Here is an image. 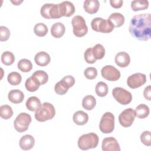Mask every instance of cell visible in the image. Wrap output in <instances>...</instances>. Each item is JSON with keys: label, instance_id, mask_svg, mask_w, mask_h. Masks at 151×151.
I'll return each instance as SVG.
<instances>
[{"label": "cell", "instance_id": "obj_20", "mask_svg": "<svg viewBox=\"0 0 151 151\" xmlns=\"http://www.w3.org/2000/svg\"><path fill=\"white\" fill-rule=\"evenodd\" d=\"M73 120L76 124L82 126L87 123L88 120V116L86 112L82 110H78L73 114Z\"/></svg>", "mask_w": 151, "mask_h": 151}, {"label": "cell", "instance_id": "obj_4", "mask_svg": "<svg viewBox=\"0 0 151 151\" xmlns=\"http://www.w3.org/2000/svg\"><path fill=\"white\" fill-rule=\"evenodd\" d=\"M91 26L93 30L102 33H110L114 28L111 21L100 17L94 18L91 22Z\"/></svg>", "mask_w": 151, "mask_h": 151}, {"label": "cell", "instance_id": "obj_19", "mask_svg": "<svg viewBox=\"0 0 151 151\" xmlns=\"http://www.w3.org/2000/svg\"><path fill=\"white\" fill-rule=\"evenodd\" d=\"M8 98L11 102L14 104H18L23 101L24 94L22 91L18 89H14L9 92Z\"/></svg>", "mask_w": 151, "mask_h": 151}, {"label": "cell", "instance_id": "obj_29", "mask_svg": "<svg viewBox=\"0 0 151 151\" xmlns=\"http://www.w3.org/2000/svg\"><path fill=\"white\" fill-rule=\"evenodd\" d=\"M149 6L148 1H133L131 2V8L133 11L145 10Z\"/></svg>", "mask_w": 151, "mask_h": 151}, {"label": "cell", "instance_id": "obj_31", "mask_svg": "<svg viewBox=\"0 0 151 151\" xmlns=\"http://www.w3.org/2000/svg\"><path fill=\"white\" fill-rule=\"evenodd\" d=\"M96 93L99 97H104L108 93V86L107 84L103 81L99 82L95 88Z\"/></svg>", "mask_w": 151, "mask_h": 151}, {"label": "cell", "instance_id": "obj_7", "mask_svg": "<svg viewBox=\"0 0 151 151\" xmlns=\"http://www.w3.org/2000/svg\"><path fill=\"white\" fill-rule=\"evenodd\" d=\"M99 129L103 133H110L114 129V116L111 112H106L101 118Z\"/></svg>", "mask_w": 151, "mask_h": 151}, {"label": "cell", "instance_id": "obj_24", "mask_svg": "<svg viewBox=\"0 0 151 151\" xmlns=\"http://www.w3.org/2000/svg\"><path fill=\"white\" fill-rule=\"evenodd\" d=\"M134 112L136 116H137L138 118L145 119L149 116L150 110L149 107L147 105L145 104H140L136 107Z\"/></svg>", "mask_w": 151, "mask_h": 151}, {"label": "cell", "instance_id": "obj_2", "mask_svg": "<svg viewBox=\"0 0 151 151\" xmlns=\"http://www.w3.org/2000/svg\"><path fill=\"white\" fill-rule=\"evenodd\" d=\"M55 114L54 106L48 102H44L35 111V118L38 122H45L53 119Z\"/></svg>", "mask_w": 151, "mask_h": 151}, {"label": "cell", "instance_id": "obj_37", "mask_svg": "<svg viewBox=\"0 0 151 151\" xmlns=\"http://www.w3.org/2000/svg\"><path fill=\"white\" fill-rule=\"evenodd\" d=\"M140 140L141 142L147 146H150L151 145V136L150 132L146 130L144 131L140 134Z\"/></svg>", "mask_w": 151, "mask_h": 151}, {"label": "cell", "instance_id": "obj_16", "mask_svg": "<svg viewBox=\"0 0 151 151\" xmlns=\"http://www.w3.org/2000/svg\"><path fill=\"white\" fill-rule=\"evenodd\" d=\"M35 144L34 137L30 134H25L22 136L19 140V146L21 149L24 150H28L32 149Z\"/></svg>", "mask_w": 151, "mask_h": 151}, {"label": "cell", "instance_id": "obj_3", "mask_svg": "<svg viewBox=\"0 0 151 151\" xmlns=\"http://www.w3.org/2000/svg\"><path fill=\"white\" fill-rule=\"evenodd\" d=\"M99 139L94 133H88L81 135L78 140V146L83 150H86L90 149L96 148L99 144Z\"/></svg>", "mask_w": 151, "mask_h": 151}, {"label": "cell", "instance_id": "obj_1", "mask_svg": "<svg viewBox=\"0 0 151 151\" xmlns=\"http://www.w3.org/2000/svg\"><path fill=\"white\" fill-rule=\"evenodd\" d=\"M129 30L130 34L140 41H147L151 34V15L139 14L133 17L130 21Z\"/></svg>", "mask_w": 151, "mask_h": 151}, {"label": "cell", "instance_id": "obj_15", "mask_svg": "<svg viewBox=\"0 0 151 151\" xmlns=\"http://www.w3.org/2000/svg\"><path fill=\"white\" fill-rule=\"evenodd\" d=\"M116 64L122 68L126 67L129 65L130 62V57L126 52L122 51L118 52L114 58Z\"/></svg>", "mask_w": 151, "mask_h": 151}, {"label": "cell", "instance_id": "obj_33", "mask_svg": "<svg viewBox=\"0 0 151 151\" xmlns=\"http://www.w3.org/2000/svg\"><path fill=\"white\" fill-rule=\"evenodd\" d=\"M32 76L37 80L40 85L45 84L48 80V76L47 73L42 70H37L35 71Z\"/></svg>", "mask_w": 151, "mask_h": 151}, {"label": "cell", "instance_id": "obj_6", "mask_svg": "<svg viewBox=\"0 0 151 151\" xmlns=\"http://www.w3.org/2000/svg\"><path fill=\"white\" fill-rule=\"evenodd\" d=\"M40 13L45 19H57L61 17L58 4H45L41 6Z\"/></svg>", "mask_w": 151, "mask_h": 151}, {"label": "cell", "instance_id": "obj_34", "mask_svg": "<svg viewBox=\"0 0 151 151\" xmlns=\"http://www.w3.org/2000/svg\"><path fill=\"white\" fill-rule=\"evenodd\" d=\"M15 61L14 54L10 51H6L4 52L1 55V61L5 65H12Z\"/></svg>", "mask_w": 151, "mask_h": 151}, {"label": "cell", "instance_id": "obj_17", "mask_svg": "<svg viewBox=\"0 0 151 151\" xmlns=\"http://www.w3.org/2000/svg\"><path fill=\"white\" fill-rule=\"evenodd\" d=\"M34 61L38 65L44 67L50 63L51 57L47 52L45 51H40L35 54Z\"/></svg>", "mask_w": 151, "mask_h": 151}, {"label": "cell", "instance_id": "obj_22", "mask_svg": "<svg viewBox=\"0 0 151 151\" xmlns=\"http://www.w3.org/2000/svg\"><path fill=\"white\" fill-rule=\"evenodd\" d=\"M113 24L114 27L118 28L123 25L124 22V17L120 13L114 12L112 13L108 19Z\"/></svg>", "mask_w": 151, "mask_h": 151}, {"label": "cell", "instance_id": "obj_10", "mask_svg": "<svg viewBox=\"0 0 151 151\" xmlns=\"http://www.w3.org/2000/svg\"><path fill=\"white\" fill-rule=\"evenodd\" d=\"M136 117L135 112L132 108L124 110L119 116L120 124L124 127H129L133 124Z\"/></svg>", "mask_w": 151, "mask_h": 151}, {"label": "cell", "instance_id": "obj_13", "mask_svg": "<svg viewBox=\"0 0 151 151\" xmlns=\"http://www.w3.org/2000/svg\"><path fill=\"white\" fill-rule=\"evenodd\" d=\"M101 148L103 151H120V145L113 137L104 138L102 141Z\"/></svg>", "mask_w": 151, "mask_h": 151}, {"label": "cell", "instance_id": "obj_18", "mask_svg": "<svg viewBox=\"0 0 151 151\" xmlns=\"http://www.w3.org/2000/svg\"><path fill=\"white\" fill-rule=\"evenodd\" d=\"M100 6L99 1L97 0H86L84 2L83 8L85 11L90 14L96 13Z\"/></svg>", "mask_w": 151, "mask_h": 151}, {"label": "cell", "instance_id": "obj_26", "mask_svg": "<svg viewBox=\"0 0 151 151\" xmlns=\"http://www.w3.org/2000/svg\"><path fill=\"white\" fill-rule=\"evenodd\" d=\"M96 105V100L95 97L91 95L85 96L82 101V106L84 109L87 110H91Z\"/></svg>", "mask_w": 151, "mask_h": 151}, {"label": "cell", "instance_id": "obj_14", "mask_svg": "<svg viewBox=\"0 0 151 151\" xmlns=\"http://www.w3.org/2000/svg\"><path fill=\"white\" fill-rule=\"evenodd\" d=\"M58 5L61 17H69L73 15L75 12L74 5L70 1H63Z\"/></svg>", "mask_w": 151, "mask_h": 151}, {"label": "cell", "instance_id": "obj_35", "mask_svg": "<svg viewBox=\"0 0 151 151\" xmlns=\"http://www.w3.org/2000/svg\"><path fill=\"white\" fill-rule=\"evenodd\" d=\"M34 32L38 37H44L48 32V28L44 23H38L34 26Z\"/></svg>", "mask_w": 151, "mask_h": 151}, {"label": "cell", "instance_id": "obj_25", "mask_svg": "<svg viewBox=\"0 0 151 151\" xmlns=\"http://www.w3.org/2000/svg\"><path fill=\"white\" fill-rule=\"evenodd\" d=\"M40 86L41 85L40 83L32 76L28 78L25 83V86L26 89L30 92H34L37 91L39 88Z\"/></svg>", "mask_w": 151, "mask_h": 151}, {"label": "cell", "instance_id": "obj_30", "mask_svg": "<svg viewBox=\"0 0 151 151\" xmlns=\"http://www.w3.org/2000/svg\"><path fill=\"white\" fill-rule=\"evenodd\" d=\"M22 80V77L19 73L18 72H11L10 73L7 77V80L8 83L12 86H17L19 85Z\"/></svg>", "mask_w": 151, "mask_h": 151}, {"label": "cell", "instance_id": "obj_9", "mask_svg": "<svg viewBox=\"0 0 151 151\" xmlns=\"http://www.w3.org/2000/svg\"><path fill=\"white\" fill-rule=\"evenodd\" d=\"M31 122V117L29 114L27 113H21L14 120V125L15 129L19 133L24 132L28 129Z\"/></svg>", "mask_w": 151, "mask_h": 151}, {"label": "cell", "instance_id": "obj_40", "mask_svg": "<svg viewBox=\"0 0 151 151\" xmlns=\"http://www.w3.org/2000/svg\"><path fill=\"white\" fill-rule=\"evenodd\" d=\"M10 36V31L9 29L5 27H0V41H7Z\"/></svg>", "mask_w": 151, "mask_h": 151}, {"label": "cell", "instance_id": "obj_28", "mask_svg": "<svg viewBox=\"0 0 151 151\" xmlns=\"http://www.w3.org/2000/svg\"><path fill=\"white\" fill-rule=\"evenodd\" d=\"M92 52L96 60H100L104 57L106 51L101 44H97L92 48Z\"/></svg>", "mask_w": 151, "mask_h": 151}, {"label": "cell", "instance_id": "obj_32", "mask_svg": "<svg viewBox=\"0 0 151 151\" xmlns=\"http://www.w3.org/2000/svg\"><path fill=\"white\" fill-rule=\"evenodd\" d=\"M13 115V111L11 106L7 104L2 105L0 107V116L2 119L7 120Z\"/></svg>", "mask_w": 151, "mask_h": 151}, {"label": "cell", "instance_id": "obj_38", "mask_svg": "<svg viewBox=\"0 0 151 151\" xmlns=\"http://www.w3.org/2000/svg\"><path fill=\"white\" fill-rule=\"evenodd\" d=\"M68 88L64 86L61 81L57 83L54 87L55 92L58 95H64L68 91Z\"/></svg>", "mask_w": 151, "mask_h": 151}, {"label": "cell", "instance_id": "obj_5", "mask_svg": "<svg viewBox=\"0 0 151 151\" xmlns=\"http://www.w3.org/2000/svg\"><path fill=\"white\" fill-rule=\"evenodd\" d=\"M73 31L74 35L78 37L84 36L88 32V28L85 19L80 15L74 16L71 20Z\"/></svg>", "mask_w": 151, "mask_h": 151}, {"label": "cell", "instance_id": "obj_39", "mask_svg": "<svg viewBox=\"0 0 151 151\" xmlns=\"http://www.w3.org/2000/svg\"><path fill=\"white\" fill-rule=\"evenodd\" d=\"M84 60L88 64H93L96 61V59L93 56L92 52V48H87L84 54Z\"/></svg>", "mask_w": 151, "mask_h": 151}, {"label": "cell", "instance_id": "obj_44", "mask_svg": "<svg viewBox=\"0 0 151 151\" xmlns=\"http://www.w3.org/2000/svg\"><path fill=\"white\" fill-rule=\"evenodd\" d=\"M11 2L15 5H19L22 2V1H11Z\"/></svg>", "mask_w": 151, "mask_h": 151}, {"label": "cell", "instance_id": "obj_36", "mask_svg": "<svg viewBox=\"0 0 151 151\" xmlns=\"http://www.w3.org/2000/svg\"><path fill=\"white\" fill-rule=\"evenodd\" d=\"M84 75L88 80L94 79L97 76V70L95 67H87L84 71Z\"/></svg>", "mask_w": 151, "mask_h": 151}, {"label": "cell", "instance_id": "obj_41", "mask_svg": "<svg viewBox=\"0 0 151 151\" xmlns=\"http://www.w3.org/2000/svg\"><path fill=\"white\" fill-rule=\"evenodd\" d=\"M64 85H65L68 88L73 87L75 83V79L72 76L68 75L64 77L60 80Z\"/></svg>", "mask_w": 151, "mask_h": 151}, {"label": "cell", "instance_id": "obj_27", "mask_svg": "<svg viewBox=\"0 0 151 151\" xmlns=\"http://www.w3.org/2000/svg\"><path fill=\"white\" fill-rule=\"evenodd\" d=\"M17 66L20 71L24 73H28L32 68V63L30 60L26 58L20 60L17 64Z\"/></svg>", "mask_w": 151, "mask_h": 151}, {"label": "cell", "instance_id": "obj_11", "mask_svg": "<svg viewBox=\"0 0 151 151\" xmlns=\"http://www.w3.org/2000/svg\"><path fill=\"white\" fill-rule=\"evenodd\" d=\"M101 74L104 78L110 81L118 80L121 76L120 72L116 67L110 65L104 66L101 70Z\"/></svg>", "mask_w": 151, "mask_h": 151}, {"label": "cell", "instance_id": "obj_43", "mask_svg": "<svg viewBox=\"0 0 151 151\" xmlns=\"http://www.w3.org/2000/svg\"><path fill=\"white\" fill-rule=\"evenodd\" d=\"M110 4L111 6L114 8H119L123 5L122 0H110Z\"/></svg>", "mask_w": 151, "mask_h": 151}, {"label": "cell", "instance_id": "obj_23", "mask_svg": "<svg viewBox=\"0 0 151 151\" xmlns=\"http://www.w3.org/2000/svg\"><path fill=\"white\" fill-rule=\"evenodd\" d=\"M25 104L28 110L31 111H37L40 108L41 103L40 100L38 97L31 96L27 99Z\"/></svg>", "mask_w": 151, "mask_h": 151}, {"label": "cell", "instance_id": "obj_12", "mask_svg": "<svg viewBox=\"0 0 151 151\" xmlns=\"http://www.w3.org/2000/svg\"><path fill=\"white\" fill-rule=\"evenodd\" d=\"M146 82V76L145 74L137 73L130 76L127 80L128 86L133 89L139 88Z\"/></svg>", "mask_w": 151, "mask_h": 151}, {"label": "cell", "instance_id": "obj_21", "mask_svg": "<svg viewBox=\"0 0 151 151\" xmlns=\"http://www.w3.org/2000/svg\"><path fill=\"white\" fill-rule=\"evenodd\" d=\"M65 31V28L64 25L60 22L54 23L51 28V34L54 38H61L64 34Z\"/></svg>", "mask_w": 151, "mask_h": 151}, {"label": "cell", "instance_id": "obj_42", "mask_svg": "<svg viewBox=\"0 0 151 151\" xmlns=\"http://www.w3.org/2000/svg\"><path fill=\"white\" fill-rule=\"evenodd\" d=\"M144 97L147 100H151V86L149 85L145 87L143 91Z\"/></svg>", "mask_w": 151, "mask_h": 151}, {"label": "cell", "instance_id": "obj_8", "mask_svg": "<svg viewBox=\"0 0 151 151\" xmlns=\"http://www.w3.org/2000/svg\"><path fill=\"white\" fill-rule=\"evenodd\" d=\"M112 95L117 102L123 105L129 104L132 100L131 93L120 87H117L113 89Z\"/></svg>", "mask_w": 151, "mask_h": 151}]
</instances>
